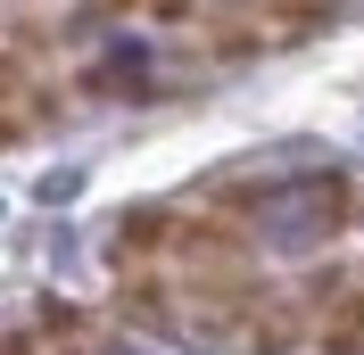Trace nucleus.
<instances>
[{"label":"nucleus","instance_id":"nucleus-1","mask_svg":"<svg viewBox=\"0 0 364 355\" xmlns=\"http://www.w3.org/2000/svg\"><path fill=\"white\" fill-rule=\"evenodd\" d=\"M174 240H182V215L174 207H133V215L116 223V265L133 273V265H158V256H174Z\"/></svg>","mask_w":364,"mask_h":355},{"label":"nucleus","instance_id":"nucleus-2","mask_svg":"<svg viewBox=\"0 0 364 355\" xmlns=\"http://www.w3.org/2000/svg\"><path fill=\"white\" fill-rule=\"evenodd\" d=\"M141 67H149V58H141L133 42H116L100 67H83V91H91V99H100V91H133V83H141Z\"/></svg>","mask_w":364,"mask_h":355},{"label":"nucleus","instance_id":"nucleus-3","mask_svg":"<svg viewBox=\"0 0 364 355\" xmlns=\"http://www.w3.org/2000/svg\"><path fill=\"white\" fill-rule=\"evenodd\" d=\"M124 9H141V0H91V17H124Z\"/></svg>","mask_w":364,"mask_h":355}]
</instances>
